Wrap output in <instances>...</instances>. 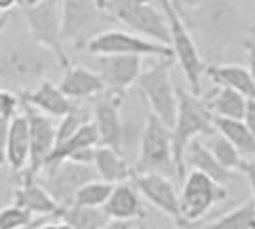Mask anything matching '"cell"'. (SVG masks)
<instances>
[{
    "label": "cell",
    "instance_id": "83f0119b",
    "mask_svg": "<svg viewBox=\"0 0 255 229\" xmlns=\"http://www.w3.org/2000/svg\"><path fill=\"white\" fill-rule=\"evenodd\" d=\"M204 145L210 149V153L217 159V163L221 164L223 168L231 170V172L240 170V166H242V163H244L242 155L236 151L233 143L229 142V140H225L217 130L213 132L212 136L204 138Z\"/></svg>",
    "mask_w": 255,
    "mask_h": 229
},
{
    "label": "cell",
    "instance_id": "d6986e66",
    "mask_svg": "<svg viewBox=\"0 0 255 229\" xmlns=\"http://www.w3.org/2000/svg\"><path fill=\"white\" fill-rule=\"evenodd\" d=\"M59 90L71 101L97 98L105 92V84L96 71L84 65H69L59 80Z\"/></svg>",
    "mask_w": 255,
    "mask_h": 229
},
{
    "label": "cell",
    "instance_id": "ba28073f",
    "mask_svg": "<svg viewBox=\"0 0 255 229\" xmlns=\"http://www.w3.org/2000/svg\"><path fill=\"white\" fill-rule=\"evenodd\" d=\"M135 86L150 113L171 128L177 113V88L171 78V59H158V63L141 71Z\"/></svg>",
    "mask_w": 255,
    "mask_h": 229
},
{
    "label": "cell",
    "instance_id": "e0dca14e",
    "mask_svg": "<svg viewBox=\"0 0 255 229\" xmlns=\"http://www.w3.org/2000/svg\"><path fill=\"white\" fill-rule=\"evenodd\" d=\"M13 205L25 208L32 216H55L59 214V205L53 201V197L44 189L38 178H27L17 174V187L11 193Z\"/></svg>",
    "mask_w": 255,
    "mask_h": 229
},
{
    "label": "cell",
    "instance_id": "836d02e7",
    "mask_svg": "<svg viewBox=\"0 0 255 229\" xmlns=\"http://www.w3.org/2000/svg\"><path fill=\"white\" fill-rule=\"evenodd\" d=\"M238 172H242V174L246 176V180H248V184H250V189H252V203H254V207H255V163L254 161H244Z\"/></svg>",
    "mask_w": 255,
    "mask_h": 229
},
{
    "label": "cell",
    "instance_id": "30bf717a",
    "mask_svg": "<svg viewBox=\"0 0 255 229\" xmlns=\"http://www.w3.org/2000/svg\"><path fill=\"white\" fill-rule=\"evenodd\" d=\"M84 50L92 55H137V57H158V59H173V52L166 44L143 38L135 33L107 29L94 36Z\"/></svg>",
    "mask_w": 255,
    "mask_h": 229
},
{
    "label": "cell",
    "instance_id": "2e32d148",
    "mask_svg": "<svg viewBox=\"0 0 255 229\" xmlns=\"http://www.w3.org/2000/svg\"><path fill=\"white\" fill-rule=\"evenodd\" d=\"M19 101L27 103L29 107L36 109L42 115H48L52 119H61L75 107V101H71L59 90V86L53 84L52 80H48V78L40 80L36 84V88L19 92Z\"/></svg>",
    "mask_w": 255,
    "mask_h": 229
},
{
    "label": "cell",
    "instance_id": "603a6c76",
    "mask_svg": "<svg viewBox=\"0 0 255 229\" xmlns=\"http://www.w3.org/2000/svg\"><path fill=\"white\" fill-rule=\"evenodd\" d=\"M204 101H206V107L210 109V113L217 119L242 120L246 107H248V99L242 94H238L231 86H223V84H215V88L204 98Z\"/></svg>",
    "mask_w": 255,
    "mask_h": 229
},
{
    "label": "cell",
    "instance_id": "5b68a950",
    "mask_svg": "<svg viewBox=\"0 0 255 229\" xmlns=\"http://www.w3.org/2000/svg\"><path fill=\"white\" fill-rule=\"evenodd\" d=\"M21 13L32 40L53 54L61 69L71 65L61 38V0H36L32 4H23Z\"/></svg>",
    "mask_w": 255,
    "mask_h": 229
},
{
    "label": "cell",
    "instance_id": "d4e9b609",
    "mask_svg": "<svg viewBox=\"0 0 255 229\" xmlns=\"http://www.w3.org/2000/svg\"><path fill=\"white\" fill-rule=\"evenodd\" d=\"M57 218L65 222L69 229H103L111 222L103 212V208L78 207V205L61 207Z\"/></svg>",
    "mask_w": 255,
    "mask_h": 229
},
{
    "label": "cell",
    "instance_id": "ee69618b",
    "mask_svg": "<svg viewBox=\"0 0 255 229\" xmlns=\"http://www.w3.org/2000/svg\"><path fill=\"white\" fill-rule=\"evenodd\" d=\"M32 2H36V0H23V4H32Z\"/></svg>",
    "mask_w": 255,
    "mask_h": 229
},
{
    "label": "cell",
    "instance_id": "52a82bcc",
    "mask_svg": "<svg viewBox=\"0 0 255 229\" xmlns=\"http://www.w3.org/2000/svg\"><path fill=\"white\" fill-rule=\"evenodd\" d=\"M107 11L139 36L170 46L168 19L152 0H107Z\"/></svg>",
    "mask_w": 255,
    "mask_h": 229
},
{
    "label": "cell",
    "instance_id": "484cf974",
    "mask_svg": "<svg viewBox=\"0 0 255 229\" xmlns=\"http://www.w3.org/2000/svg\"><path fill=\"white\" fill-rule=\"evenodd\" d=\"M213 124H215V130L219 132L225 140L233 143L234 149L242 157H255V138L252 136V132L246 128L244 120L213 117Z\"/></svg>",
    "mask_w": 255,
    "mask_h": 229
},
{
    "label": "cell",
    "instance_id": "4fadbf2b",
    "mask_svg": "<svg viewBox=\"0 0 255 229\" xmlns=\"http://www.w3.org/2000/svg\"><path fill=\"white\" fill-rule=\"evenodd\" d=\"M124 103V96H117L111 92H103L97 96L94 103V124H96L99 145L111 147L122 153L126 145V126L120 115V107Z\"/></svg>",
    "mask_w": 255,
    "mask_h": 229
},
{
    "label": "cell",
    "instance_id": "ac0fdd59",
    "mask_svg": "<svg viewBox=\"0 0 255 229\" xmlns=\"http://www.w3.org/2000/svg\"><path fill=\"white\" fill-rule=\"evenodd\" d=\"M103 212L111 222H141L147 216L143 201L131 182H122L113 187L111 195L103 205Z\"/></svg>",
    "mask_w": 255,
    "mask_h": 229
},
{
    "label": "cell",
    "instance_id": "5bb4252c",
    "mask_svg": "<svg viewBox=\"0 0 255 229\" xmlns=\"http://www.w3.org/2000/svg\"><path fill=\"white\" fill-rule=\"evenodd\" d=\"M143 71L141 57L137 55H96V73L105 84V92L124 96L135 86Z\"/></svg>",
    "mask_w": 255,
    "mask_h": 229
},
{
    "label": "cell",
    "instance_id": "ffe728a7",
    "mask_svg": "<svg viewBox=\"0 0 255 229\" xmlns=\"http://www.w3.org/2000/svg\"><path fill=\"white\" fill-rule=\"evenodd\" d=\"M29 124L25 115H13L8 130V143H6V164L13 174H19L29 164Z\"/></svg>",
    "mask_w": 255,
    "mask_h": 229
},
{
    "label": "cell",
    "instance_id": "f1b7e54d",
    "mask_svg": "<svg viewBox=\"0 0 255 229\" xmlns=\"http://www.w3.org/2000/svg\"><path fill=\"white\" fill-rule=\"evenodd\" d=\"M113 184H107L103 180H94L88 182L86 186H82L76 191L73 205L78 207H92V208H103V205L107 203V199L113 191Z\"/></svg>",
    "mask_w": 255,
    "mask_h": 229
},
{
    "label": "cell",
    "instance_id": "74e56055",
    "mask_svg": "<svg viewBox=\"0 0 255 229\" xmlns=\"http://www.w3.org/2000/svg\"><path fill=\"white\" fill-rule=\"evenodd\" d=\"M36 229H69V226L57 218V222H48V220H46V222H44V224H40Z\"/></svg>",
    "mask_w": 255,
    "mask_h": 229
},
{
    "label": "cell",
    "instance_id": "8992f818",
    "mask_svg": "<svg viewBox=\"0 0 255 229\" xmlns=\"http://www.w3.org/2000/svg\"><path fill=\"white\" fill-rule=\"evenodd\" d=\"M133 174H160L177 178L173 151H171V130L152 113L147 115L141 130L139 157L133 166Z\"/></svg>",
    "mask_w": 255,
    "mask_h": 229
},
{
    "label": "cell",
    "instance_id": "60d3db41",
    "mask_svg": "<svg viewBox=\"0 0 255 229\" xmlns=\"http://www.w3.org/2000/svg\"><path fill=\"white\" fill-rule=\"evenodd\" d=\"M97 4H99V8L107 10V0H97Z\"/></svg>",
    "mask_w": 255,
    "mask_h": 229
},
{
    "label": "cell",
    "instance_id": "7bdbcfd3",
    "mask_svg": "<svg viewBox=\"0 0 255 229\" xmlns=\"http://www.w3.org/2000/svg\"><path fill=\"white\" fill-rule=\"evenodd\" d=\"M129 229H145V228H143V226H135V224H133V226H131Z\"/></svg>",
    "mask_w": 255,
    "mask_h": 229
},
{
    "label": "cell",
    "instance_id": "cb8c5ba5",
    "mask_svg": "<svg viewBox=\"0 0 255 229\" xmlns=\"http://www.w3.org/2000/svg\"><path fill=\"white\" fill-rule=\"evenodd\" d=\"M206 75L212 78L213 84L231 86L238 94H242L248 101H255V82L248 71V67L234 65V63L210 65L206 67Z\"/></svg>",
    "mask_w": 255,
    "mask_h": 229
},
{
    "label": "cell",
    "instance_id": "7c38bea8",
    "mask_svg": "<svg viewBox=\"0 0 255 229\" xmlns=\"http://www.w3.org/2000/svg\"><path fill=\"white\" fill-rule=\"evenodd\" d=\"M21 107L27 124H29L31 149H29V164L23 172H19V176L38 178L46 164V159L50 157V153L55 147V124H53L52 117L38 113L36 109L29 107L27 103H21Z\"/></svg>",
    "mask_w": 255,
    "mask_h": 229
},
{
    "label": "cell",
    "instance_id": "d590c367",
    "mask_svg": "<svg viewBox=\"0 0 255 229\" xmlns=\"http://www.w3.org/2000/svg\"><path fill=\"white\" fill-rule=\"evenodd\" d=\"M242 120H244L246 128L252 132V136L255 138V101H248V107H246Z\"/></svg>",
    "mask_w": 255,
    "mask_h": 229
},
{
    "label": "cell",
    "instance_id": "8d00e7d4",
    "mask_svg": "<svg viewBox=\"0 0 255 229\" xmlns=\"http://www.w3.org/2000/svg\"><path fill=\"white\" fill-rule=\"evenodd\" d=\"M23 0H0V13H10L13 8L21 6Z\"/></svg>",
    "mask_w": 255,
    "mask_h": 229
},
{
    "label": "cell",
    "instance_id": "44dd1931",
    "mask_svg": "<svg viewBox=\"0 0 255 229\" xmlns=\"http://www.w3.org/2000/svg\"><path fill=\"white\" fill-rule=\"evenodd\" d=\"M92 166L96 168L99 180H103L107 184H113V186L122 184V182H129L133 176V166L128 164L124 155L111 149V147H105V145L96 147Z\"/></svg>",
    "mask_w": 255,
    "mask_h": 229
},
{
    "label": "cell",
    "instance_id": "d6a6232c",
    "mask_svg": "<svg viewBox=\"0 0 255 229\" xmlns=\"http://www.w3.org/2000/svg\"><path fill=\"white\" fill-rule=\"evenodd\" d=\"M11 119H0V166L6 164V143H8V130Z\"/></svg>",
    "mask_w": 255,
    "mask_h": 229
},
{
    "label": "cell",
    "instance_id": "277c9868",
    "mask_svg": "<svg viewBox=\"0 0 255 229\" xmlns=\"http://www.w3.org/2000/svg\"><path fill=\"white\" fill-rule=\"evenodd\" d=\"M158 6L162 8L168 27H170V48L173 57L177 59L179 67L183 69V75L187 78L192 94H200L202 90V76L206 73V65L202 61L200 50L189 31V23L181 15V11L175 8L173 0H158Z\"/></svg>",
    "mask_w": 255,
    "mask_h": 229
},
{
    "label": "cell",
    "instance_id": "3957f363",
    "mask_svg": "<svg viewBox=\"0 0 255 229\" xmlns=\"http://www.w3.org/2000/svg\"><path fill=\"white\" fill-rule=\"evenodd\" d=\"M113 21V15L99 8L97 0H61V38L76 50H84Z\"/></svg>",
    "mask_w": 255,
    "mask_h": 229
},
{
    "label": "cell",
    "instance_id": "9c48e42d",
    "mask_svg": "<svg viewBox=\"0 0 255 229\" xmlns=\"http://www.w3.org/2000/svg\"><path fill=\"white\" fill-rule=\"evenodd\" d=\"M227 187L213 182L210 176L191 170L183 178L179 195V210L183 226H194L212 210L215 205L227 201Z\"/></svg>",
    "mask_w": 255,
    "mask_h": 229
},
{
    "label": "cell",
    "instance_id": "4dcf8cb0",
    "mask_svg": "<svg viewBox=\"0 0 255 229\" xmlns=\"http://www.w3.org/2000/svg\"><path fill=\"white\" fill-rule=\"evenodd\" d=\"M32 222V214L21 207L10 205L0 210V229H27Z\"/></svg>",
    "mask_w": 255,
    "mask_h": 229
},
{
    "label": "cell",
    "instance_id": "7a4b0ae2",
    "mask_svg": "<svg viewBox=\"0 0 255 229\" xmlns=\"http://www.w3.org/2000/svg\"><path fill=\"white\" fill-rule=\"evenodd\" d=\"M171 130V151H173V163H175V174L177 182H183L187 176V166L183 161V155L187 145L192 140L208 138L215 132L213 115L206 107L204 98L198 94H192L191 90L177 88V113Z\"/></svg>",
    "mask_w": 255,
    "mask_h": 229
},
{
    "label": "cell",
    "instance_id": "4316f807",
    "mask_svg": "<svg viewBox=\"0 0 255 229\" xmlns=\"http://www.w3.org/2000/svg\"><path fill=\"white\" fill-rule=\"evenodd\" d=\"M191 229H255V207L252 201H246L240 207L227 212L208 224H194Z\"/></svg>",
    "mask_w": 255,
    "mask_h": 229
},
{
    "label": "cell",
    "instance_id": "b9f144b4",
    "mask_svg": "<svg viewBox=\"0 0 255 229\" xmlns=\"http://www.w3.org/2000/svg\"><path fill=\"white\" fill-rule=\"evenodd\" d=\"M250 34H252V38H250V40H254V42H255V25L250 29Z\"/></svg>",
    "mask_w": 255,
    "mask_h": 229
},
{
    "label": "cell",
    "instance_id": "6da1fadb",
    "mask_svg": "<svg viewBox=\"0 0 255 229\" xmlns=\"http://www.w3.org/2000/svg\"><path fill=\"white\" fill-rule=\"evenodd\" d=\"M57 59L29 38H4L0 42V82L10 88L29 90L52 73Z\"/></svg>",
    "mask_w": 255,
    "mask_h": 229
},
{
    "label": "cell",
    "instance_id": "ab89813d",
    "mask_svg": "<svg viewBox=\"0 0 255 229\" xmlns=\"http://www.w3.org/2000/svg\"><path fill=\"white\" fill-rule=\"evenodd\" d=\"M11 17V11L10 13H0V34L6 31V27H8V21H10Z\"/></svg>",
    "mask_w": 255,
    "mask_h": 229
},
{
    "label": "cell",
    "instance_id": "7402d4cb",
    "mask_svg": "<svg viewBox=\"0 0 255 229\" xmlns=\"http://www.w3.org/2000/svg\"><path fill=\"white\" fill-rule=\"evenodd\" d=\"M183 161H185V166H191V170H198L202 174L210 176L213 182H217L221 186H227L234 176V172L227 170V168H223L221 164L217 163V159L213 157L210 149L200 140H192L187 145Z\"/></svg>",
    "mask_w": 255,
    "mask_h": 229
},
{
    "label": "cell",
    "instance_id": "8fae6325",
    "mask_svg": "<svg viewBox=\"0 0 255 229\" xmlns=\"http://www.w3.org/2000/svg\"><path fill=\"white\" fill-rule=\"evenodd\" d=\"M94 180H99V178H97L96 168L92 164L63 161L53 168H48L46 176L40 178L38 182L53 197V201L59 207H69V205H73L76 191Z\"/></svg>",
    "mask_w": 255,
    "mask_h": 229
},
{
    "label": "cell",
    "instance_id": "f546056e",
    "mask_svg": "<svg viewBox=\"0 0 255 229\" xmlns=\"http://www.w3.org/2000/svg\"><path fill=\"white\" fill-rule=\"evenodd\" d=\"M90 120H92L90 111L82 107V105H76L75 103V107L69 111L65 117L59 119V124H55V145L65 142L67 138H71L76 130H80Z\"/></svg>",
    "mask_w": 255,
    "mask_h": 229
},
{
    "label": "cell",
    "instance_id": "9a60e30c",
    "mask_svg": "<svg viewBox=\"0 0 255 229\" xmlns=\"http://www.w3.org/2000/svg\"><path fill=\"white\" fill-rule=\"evenodd\" d=\"M137 193L152 207L183 226L179 210V195L170 178L160 174H133L129 180Z\"/></svg>",
    "mask_w": 255,
    "mask_h": 229
},
{
    "label": "cell",
    "instance_id": "1f68e13d",
    "mask_svg": "<svg viewBox=\"0 0 255 229\" xmlns=\"http://www.w3.org/2000/svg\"><path fill=\"white\" fill-rule=\"evenodd\" d=\"M21 107L19 96H15L10 90L0 88V119H11L17 115V109Z\"/></svg>",
    "mask_w": 255,
    "mask_h": 229
},
{
    "label": "cell",
    "instance_id": "f35d334b",
    "mask_svg": "<svg viewBox=\"0 0 255 229\" xmlns=\"http://www.w3.org/2000/svg\"><path fill=\"white\" fill-rule=\"evenodd\" d=\"M133 226V224H129V222H109L103 229H129Z\"/></svg>",
    "mask_w": 255,
    "mask_h": 229
},
{
    "label": "cell",
    "instance_id": "e575fe53",
    "mask_svg": "<svg viewBox=\"0 0 255 229\" xmlns=\"http://www.w3.org/2000/svg\"><path fill=\"white\" fill-rule=\"evenodd\" d=\"M244 50L248 54V71L255 82V42L254 40H244Z\"/></svg>",
    "mask_w": 255,
    "mask_h": 229
}]
</instances>
